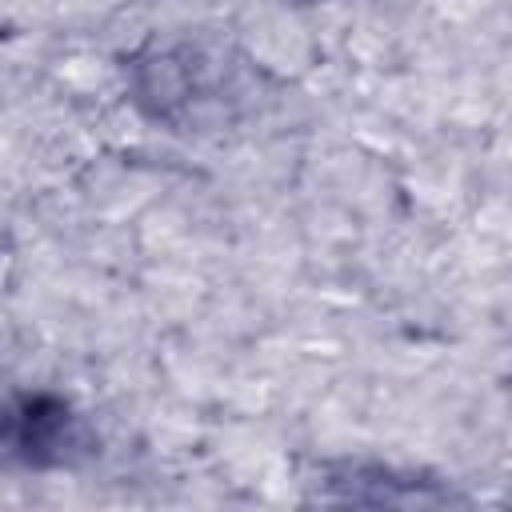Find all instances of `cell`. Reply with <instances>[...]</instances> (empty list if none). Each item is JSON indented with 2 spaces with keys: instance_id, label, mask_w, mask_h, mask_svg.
Listing matches in <instances>:
<instances>
[{
  "instance_id": "obj_1",
  "label": "cell",
  "mask_w": 512,
  "mask_h": 512,
  "mask_svg": "<svg viewBox=\"0 0 512 512\" xmlns=\"http://www.w3.org/2000/svg\"><path fill=\"white\" fill-rule=\"evenodd\" d=\"M132 88L152 104L156 120L168 124H204L208 112L224 116L248 96L240 68L200 52L196 44H160L132 64Z\"/></svg>"
},
{
  "instance_id": "obj_2",
  "label": "cell",
  "mask_w": 512,
  "mask_h": 512,
  "mask_svg": "<svg viewBox=\"0 0 512 512\" xmlns=\"http://www.w3.org/2000/svg\"><path fill=\"white\" fill-rule=\"evenodd\" d=\"M96 452L88 420L52 392L0 396V468H72Z\"/></svg>"
},
{
  "instance_id": "obj_3",
  "label": "cell",
  "mask_w": 512,
  "mask_h": 512,
  "mask_svg": "<svg viewBox=\"0 0 512 512\" xmlns=\"http://www.w3.org/2000/svg\"><path fill=\"white\" fill-rule=\"evenodd\" d=\"M328 500L344 504H456L460 496L440 480H420L384 464H340L324 480Z\"/></svg>"
}]
</instances>
